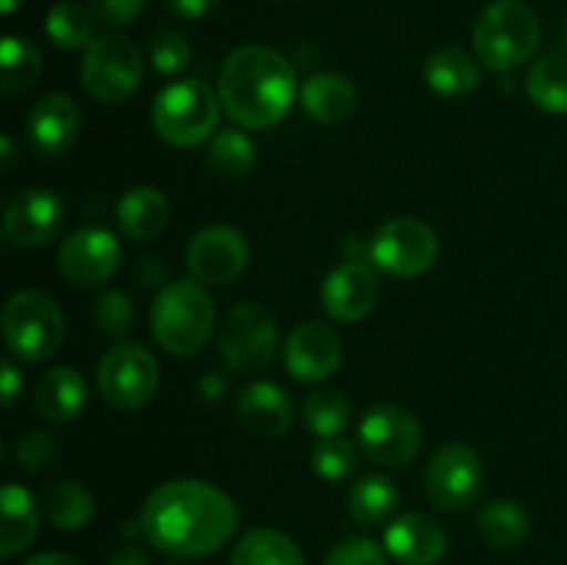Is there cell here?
<instances>
[{
    "label": "cell",
    "instance_id": "obj_26",
    "mask_svg": "<svg viewBox=\"0 0 567 565\" xmlns=\"http://www.w3.org/2000/svg\"><path fill=\"white\" fill-rule=\"evenodd\" d=\"M230 565H308L297 543L282 532L258 526L244 532L230 554Z\"/></svg>",
    "mask_w": 567,
    "mask_h": 565
},
{
    "label": "cell",
    "instance_id": "obj_30",
    "mask_svg": "<svg viewBox=\"0 0 567 565\" xmlns=\"http://www.w3.org/2000/svg\"><path fill=\"white\" fill-rule=\"evenodd\" d=\"M42 53L37 44L25 37H6L0 44V70H3L6 94H17L31 89L42 78Z\"/></svg>",
    "mask_w": 567,
    "mask_h": 565
},
{
    "label": "cell",
    "instance_id": "obj_43",
    "mask_svg": "<svg viewBox=\"0 0 567 565\" xmlns=\"http://www.w3.org/2000/svg\"><path fill=\"white\" fill-rule=\"evenodd\" d=\"M109 565H147V557H144L142 548L136 546H125L109 559Z\"/></svg>",
    "mask_w": 567,
    "mask_h": 565
},
{
    "label": "cell",
    "instance_id": "obj_4",
    "mask_svg": "<svg viewBox=\"0 0 567 565\" xmlns=\"http://www.w3.org/2000/svg\"><path fill=\"white\" fill-rule=\"evenodd\" d=\"M540 20L524 0H493L474 22V48L487 70L509 72L540 44Z\"/></svg>",
    "mask_w": 567,
    "mask_h": 565
},
{
    "label": "cell",
    "instance_id": "obj_49",
    "mask_svg": "<svg viewBox=\"0 0 567 565\" xmlns=\"http://www.w3.org/2000/svg\"><path fill=\"white\" fill-rule=\"evenodd\" d=\"M565 42H567V22H565Z\"/></svg>",
    "mask_w": 567,
    "mask_h": 565
},
{
    "label": "cell",
    "instance_id": "obj_22",
    "mask_svg": "<svg viewBox=\"0 0 567 565\" xmlns=\"http://www.w3.org/2000/svg\"><path fill=\"white\" fill-rule=\"evenodd\" d=\"M33 402L44 419L53 424H64L86 408V380L72 366H55L39 377Z\"/></svg>",
    "mask_w": 567,
    "mask_h": 565
},
{
    "label": "cell",
    "instance_id": "obj_25",
    "mask_svg": "<svg viewBox=\"0 0 567 565\" xmlns=\"http://www.w3.org/2000/svg\"><path fill=\"white\" fill-rule=\"evenodd\" d=\"M424 78L432 92L443 94V97H463L480 86L482 70L465 50L446 44V48L430 53L424 64Z\"/></svg>",
    "mask_w": 567,
    "mask_h": 565
},
{
    "label": "cell",
    "instance_id": "obj_17",
    "mask_svg": "<svg viewBox=\"0 0 567 565\" xmlns=\"http://www.w3.org/2000/svg\"><path fill=\"white\" fill-rule=\"evenodd\" d=\"M380 297L377 275L363 260H347L327 275L321 305L338 321H360L371 314Z\"/></svg>",
    "mask_w": 567,
    "mask_h": 565
},
{
    "label": "cell",
    "instance_id": "obj_47",
    "mask_svg": "<svg viewBox=\"0 0 567 565\" xmlns=\"http://www.w3.org/2000/svg\"><path fill=\"white\" fill-rule=\"evenodd\" d=\"M0 153H3V166L6 170H9L11 166V158H14V144H11V138L9 136H3V142H0Z\"/></svg>",
    "mask_w": 567,
    "mask_h": 565
},
{
    "label": "cell",
    "instance_id": "obj_9",
    "mask_svg": "<svg viewBox=\"0 0 567 565\" xmlns=\"http://www.w3.org/2000/svg\"><path fill=\"white\" fill-rule=\"evenodd\" d=\"M358 441L365 458L377 465L402 469L419 458L424 432L419 419L402 404H377L360 419Z\"/></svg>",
    "mask_w": 567,
    "mask_h": 565
},
{
    "label": "cell",
    "instance_id": "obj_2",
    "mask_svg": "<svg viewBox=\"0 0 567 565\" xmlns=\"http://www.w3.org/2000/svg\"><path fill=\"white\" fill-rule=\"evenodd\" d=\"M297 75L286 55L266 44H241L219 72V100L236 125L271 127L291 111Z\"/></svg>",
    "mask_w": 567,
    "mask_h": 565
},
{
    "label": "cell",
    "instance_id": "obj_24",
    "mask_svg": "<svg viewBox=\"0 0 567 565\" xmlns=\"http://www.w3.org/2000/svg\"><path fill=\"white\" fill-rule=\"evenodd\" d=\"M0 510H3V532H0V554L14 557L25 552L39 532V504L28 487L9 485L0 496Z\"/></svg>",
    "mask_w": 567,
    "mask_h": 565
},
{
    "label": "cell",
    "instance_id": "obj_15",
    "mask_svg": "<svg viewBox=\"0 0 567 565\" xmlns=\"http://www.w3.org/2000/svg\"><path fill=\"white\" fill-rule=\"evenodd\" d=\"M66 222L61 197L50 188H25L6 205L3 230L17 247H42L53 242Z\"/></svg>",
    "mask_w": 567,
    "mask_h": 565
},
{
    "label": "cell",
    "instance_id": "obj_7",
    "mask_svg": "<svg viewBox=\"0 0 567 565\" xmlns=\"http://www.w3.org/2000/svg\"><path fill=\"white\" fill-rule=\"evenodd\" d=\"M277 338V319L266 305L238 302L221 319L216 347L227 369L255 374L275 360Z\"/></svg>",
    "mask_w": 567,
    "mask_h": 565
},
{
    "label": "cell",
    "instance_id": "obj_21",
    "mask_svg": "<svg viewBox=\"0 0 567 565\" xmlns=\"http://www.w3.org/2000/svg\"><path fill=\"white\" fill-rule=\"evenodd\" d=\"M299 100H302L305 114L319 125H341L354 114L358 92L349 78L338 75V72H319L305 81Z\"/></svg>",
    "mask_w": 567,
    "mask_h": 565
},
{
    "label": "cell",
    "instance_id": "obj_45",
    "mask_svg": "<svg viewBox=\"0 0 567 565\" xmlns=\"http://www.w3.org/2000/svg\"><path fill=\"white\" fill-rule=\"evenodd\" d=\"M138 271H142L144 286H155L158 280H164V266H161L155 258H142V266H138Z\"/></svg>",
    "mask_w": 567,
    "mask_h": 565
},
{
    "label": "cell",
    "instance_id": "obj_23",
    "mask_svg": "<svg viewBox=\"0 0 567 565\" xmlns=\"http://www.w3.org/2000/svg\"><path fill=\"white\" fill-rule=\"evenodd\" d=\"M116 222L133 242H153L169 225V203L158 188L136 186L116 203Z\"/></svg>",
    "mask_w": 567,
    "mask_h": 565
},
{
    "label": "cell",
    "instance_id": "obj_20",
    "mask_svg": "<svg viewBox=\"0 0 567 565\" xmlns=\"http://www.w3.org/2000/svg\"><path fill=\"white\" fill-rule=\"evenodd\" d=\"M236 415L255 438H280L293 421V404L275 382H249L236 402Z\"/></svg>",
    "mask_w": 567,
    "mask_h": 565
},
{
    "label": "cell",
    "instance_id": "obj_10",
    "mask_svg": "<svg viewBox=\"0 0 567 565\" xmlns=\"http://www.w3.org/2000/svg\"><path fill=\"white\" fill-rule=\"evenodd\" d=\"M371 260L393 277H419L437 260V236L415 216H396L374 233Z\"/></svg>",
    "mask_w": 567,
    "mask_h": 565
},
{
    "label": "cell",
    "instance_id": "obj_40",
    "mask_svg": "<svg viewBox=\"0 0 567 565\" xmlns=\"http://www.w3.org/2000/svg\"><path fill=\"white\" fill-rule=\"evenodd\" d=\"M147 0H86V9L92 11L94 22L105 28H122L142 14Z\"/></svg>",
    "mask_w": 567,
    "mask_h": 565
},
{
    "label": "cell",
    "instance_id": "obj_18",
    "mask_svg": "<svg viewBox=\"0 0 567 565\" xmlns=\"http://www.w3.org/2000/svg\"><path fill=\"white\" fill-rule=\"evenodd\" d=\"M81 127V111L66 94H44L28 114V138L42 155H61L72 147Z\"/></svg>",
    "mask_w": 567,
    "mask_h": 565
},
{
    "label": "cell",
    "instance_id": "obj_31",
    "mask_svg": "<svg viewBox=\"0 0 567 565\" xmlns=\"http://www.w3.org/2000/svg\"><path fill=\"white\" fill-rule=\"evenodd\" d=\"M399 491L388 476L369 474L358 480L349 491V510L363 526H377L396 510Z\"/></svg>",
    "mask_w": 567,
    "mask_h": 565
},
{
    "label": "cell",
    "instance_id": "obj_38",
    "mask_svg": "<svg viewBox=\"0 0 567 565\" xmlns=\"http://www.w3.org/2000/svg\"><path fill=\"white\" fill-rule=\"evenodd\" d=\"M14 454H17V463H20L22 469L42 471L55 460V454H59V443H55V438L50 435V432L31 430L17 441Z\"/></svg>",
    "mask_w": 567,
    "mask_h": 565
},
{
    "label": "cell",
    "instance_id": "obj_28",
    "mask_svg": "<svg viewBox=\"0 0 567 565\" xmlns=\"http://www.w3.org/2000/svg\"><path fill=\"white\" fill-rule=\"evenodd\" d=\"M482 537L496 548H513L529 535V515L515 499H493L476 515Z\"/></svg>",
    "mask_w": 567,
    "mask_h": 565
},
{
    "label": "cell",
    "instance_id": "obj_1",
    "mask_svg": "<svg viewBox=\"0 0 567 565\" xmlns=\"http://www.w3.org/2000/svg\"><path fill=\"white\" fill-rule=\"evenodd\" d=\"M241 524V510L221 487L203 480H169L142 504L138 532L172 557H208Z\"/></svg>",
    "mask_w": 567,
    "mask_h": 565
},
{
    "label": "cell",
    "instance_id": "obj_6",
    "mask_svg": "<svg viewBox=\"0 0 567 565\" xmlns=\"http://www.w3.org/2000/svg\"><path fill=\"white\" fill-rule=\"evenodd\" d=\"M3 338L14 358L39 363L64 341V316L48 294L17 291L3 308Z\"/></svg>",
    "mask_w": 567,
    "mask_h": 565
},
{
    "label": "cell",
    "instance_id": "obj_13",
    "mask_svg": "<svg viewBox=\"0 0 567 565\" xmlns=\"http://www.w3.org/2000/svg\"><path fill=\"white\" fill-rule=\"evenodd\" d=\"M122 264V247L105 227H81L59 247V271L75 286H100Z\"/></svg>",
    "mask_w": 567,
    "mask_h": 565
},
{
    "label": "cell",
    "instance_id": "obj_48",
    "mask_svg": "<svg viewBox=\"0 0 567 565\" xmlns=\"http://www.w3.org/2000/svg\"><path fill=\"white\" fill-rule=\"evenodd\" d=\"M20 3L22 0H0V9H3V14H11V11H14Z\"/></svg>",
    "mask_w": 567,
    "mask_h": 565
},
{
    "label": "cell",
    "instance_id": "obj_12",
    "mask_svg": "<svg viewBox=\"0 0 567 565\" xmlns=\"http://www.w3.org/2000/svg\"><path fill=\"white\" fill-rule=\"evenodd\" d=\"M424 482L435 507L460 513L480 499L482 485H485V465L471 446L449 443L432 454Z\"/></svg>",
    "mask_w": 567,
    "mask_h": 565
},
{
    "label": "cell",
    "instance_id": "obj_36",
    "mask_svg": "<svg viewBox=\"0 0 567 565\" xmlns=\"http://www.w3.org/2000/svg\"><path fill=\"white\" fill-rule=\"evenodd\" d=\"M150 64L161 75H177V72L192 64V44L183 33L172 31V28H161L150 39Z\"/></svg>",
    "mask_w": 567,
    "mask_h": 565
},
{
    "label": "cell",
    "instance_id": "obj_37",
    "mask_svg": "<svg viewBox=\"0 0 567 565\" xmlns=\"http://www.w3.org/2000/svg\"><path fill=\"white\" fill-rule=\"evenodd\" d=\"M94 321H97L100 330L111 338L127 336L133 325V305L127 299V294L122 291H105L103 297L94 305Z\"/></svg>",
    "mask_w": 567,
    "mask_h": 565
},
{
    "label": "cell",
    "instance_id": "obj_42",
    "mask_svg": "<svg viewBox=\"0 0 567 565\" xmlns=\"http://www.w3.org/2000/svg\"><path fill=\"white\" fill-rule=\"evenodd\" d=\"M221 0H166L172 14L183 17V20H203L210 11H216Z\"/></svg>",
    "mask_w": 567,
    "mask_h": 565
},
{
    "label": "cell",
    "instance_id": "obj_14",
    "mask_svg": "<svg viewBox=\"0 0 567 565\" xmlns=\"http://www.w3.org/2000/svg\"><path fill=\"white\" fill-rule=\"evenodd\" d=\"M188 271L199 282L225 286L233 282L249 264V244L244 233L227 225H210L192 238L186 253Z\"/></svg>",
    "mask_w": 567,
    "mask_h": 565
},
{
    "label": "cell",
    "instance_id": "obj_33",
    "mask_svg": "<svg viewBox=\"0 0 567 565\" xmlns=\"http://www.w3.org/2000/svg\"><path fill=\"white\" fill-rule=\"evenodd\" d=\"M349 415H352V408H349V399L343 397L336 388H319V391H310L305 397L302 404V419L305 427L310 432H316L319 438L324 435H341L343 427L349 424Z\"/></svg>",
    "mask_w": 567,
    "mask_h": 565
},
{
    "label": "cell",
    "instance_id": "obj_46",
    "mask_svg": "<svg viewBox=\"0 0 567 565\" xmlns=\"http://www.w3.org/2000/svg\"><path fill=\"white\" fill-rule=\"evenodd\" d=\"M225 388H227V382L221 380L219 374H208V377H203V382H199V391H203L208 399H216L221 391H225Z\"/></svg>",
    "mask_w": 567,
    "mask_h": 565
},
{
    "label": "cell",
    "instance_id": "obj_27",
    "mask_svg": "<svg viewBox=\"0 0 567 565\" xmlns=\"http://www.w3.org/2000/svg\"><path fill=\"white\" fill-rule=\"evenodd\" d=\"M44 515L61 532H75L92 521L94 499L89 487L75 480H55L44 491Z\"/></svg>",
    "mask_w": 567,
    "mask_h": 565
},
{
    "label": "cell",
    "instance_id": "obj_11",
    "mask_svg": "<svg viewBox=\"0 0 567 565\" xmlns=\"http://www.w3.org/2000/svg\"><path fill=\"white\" fill-rule=\"evenodd\" d=\"M97 386L109 404L136 410L158 391V363L142 343H120L100 360Z\"/></svg>",
    "mask_w": 567,
    "mask_h": 565
},
{
    "label": "cell",
    "instance_id": "obj_44",
    "mask_svg": "<svg viewBox=\"0 0 567 565\" xmlns=\"http://www.w3.org/2000/svg\"><path fill=\"white\" fill-rule=\"evenodd\" d=\"M22 565H83L81 559L70 557V554H59V552H50V554H37V557L25 559Z\"/></svg>",
    "mask_w": 567,
    "mask_h": 565
},
{
    "label": "cell",
    "instance_id": "obj_8",
    "mask_svg": "<svg viewBox=\"0 0 567 565\" xmlns=\"http://www.w3.org/2000/svg\"><path fill=\"white\" fill-rule=\"evenodd\" d=\"M142 75V50L122 33H105V37L94 39L83 53L81 81L86 92L100 103H125L138 89Z\"/></svg>",
    "mask_w": 567,
    "mask_h": 565
},
{
    "label": "cell",
    "instance_id": "obj_5",
    "mask_svg": "<svg viewBox=\"0 0 567 565\" xmlns=\"http://www.w3.org/2000/svg\"><path fill=\"white\" fill-rule=\"evenodd\" d=\"M219 103L214 89L203 81H177L161 89L153 103V127L166 144L194 147L214 133L219 122Z\"/></svg>",
    "mask_w": 567,
    "mask_h": 565
},
{
    "label": "cell",
    "instance_id": "obj_16",
    "mask_svg": "<svg viewBox=\"0 0 567 565\" xmlns=\"http://www.w3.org/2000/svg\"><path fill=\"white\" fill-rule=\"evenodd\" d=\"M341 358V338L321 321H305L293 327L286 341V369L302 382H321L336 374Z\"/></svg>",
    "mask_w": 567,
    "mask_h": 565
},
{
    "label": "cell",
    "instance_id": "obj_19",
    "mask_svg": "<svg viewBox=\"0 0 567 565\" xmlns=\"http://www.w3.org/2000/svg\"><path fill=\"white\" fill-rule=\"evenodd\" d=\"M385 548L402 565H435L446 554V532L424 513H404L385 530Z\"/></svg>",
    "mask_w": 567,
    "mask_h": 565
},
{
    "label": "cell",
    "instance_id": "obj_29",
    "mask_svg": "<svg viewBox=\"0 0 567 565\" xmlns=\"http://www.w3.org/2000/svg\"><path fill=\"white\" fill-rule=\"evenodd\" d=\"M526 92L535 100L537 109L548 114H565L567 111V55L546 53L532 64L526 75Z\"/></svg>",
    "mask_w": 567,
    "mask_h": 565
},
{
    "label": "cell",
    "instance_id": "obj_35",
    "mask_svg": "<svg viewBox=\"0 0 567 565\" xmlns=\"http://www.w3.org/2000/svg\"><path fill=\"white\" fill-rule=\"evenodd\" d=\"M310 465L321 480H347L358 465V449L343 435H324L310 446Z\"/></svg>",
    "mask_w": 567,
    "mask_h": 565
},
{
    "label": "cell",
    "instance_id": "obj_41",
    "mask_svg": "<svg viewBox=\"0 0 567 565\" xmlns=\"http://www.w3.org/2000/svg\"><path fill=\"white\" fill-rule=\"evenodd\" d=\"M20 391L22 374L17 371V366L11 363V360H3V363H0V402H3V408H11L14 399L20 397Z\"/></svg>",
    "mask_w": 567,
    "mask_h": 565
},
{
    "label": "cell",
    "instance_id": "obj_32",
    "mask_svg": "<svg viewBox=\"0 0 567 565\" xmlns=\"http://www.w3.org/2000/svg\"><path fill=\"white\" fill-rule=\"evenodd\" d=\"M44 28L48 37L53 39L55 48L61 50H78L89 48L94 42V17L86 6L75 3V0H61L44 17Z\"/></svg>",
    "mask_w": 567,
    "mask_h": 565
},
{
    "label": "cell",
    "instance_id": "obj_39",
    "mask_svg": "<svg viewBox=\"0 0 567 565\" xmlns=\"http://www.w3.org/2000/svg\"><path fill=\"white\" fill-rule=\"evenodd\" d=\"M324 565H388L385 552L371 537H347L324 557Z\"/></svg>",
    "mask_w": 567,
    "mask_h": 565
},
{
    "label": "cell",
    "instance_id": "obj_3",
    "mask_svg": "<svg viewBox=\"0 0 567 565\" xmlns=\"http://www.w3.org/2000/svg\"><path fill=\"white\" fill-rule=\"evenodd\" d=\"M214 321V299L197 280L166 282L150 314L153 338L161 349L177 358L197 355L208 343Z\"/></svg>",
    "mask_w": 567,
    "mask_h": 565
},
{
    "label": "cell",
    "instance_id": "obj_34",
    "mask_svg": "<svg viewBox=\"0 0 567 565\" xmlns=\"http://www.w3.org/2000/svg\"><path fill=\"white\" fill-rule=\"evenodd\" d=\"M208 161L219 175L244 177L255 166V144L241 131H219L210 142Z\"/></svg>",
    "mask_w": 567,
    "mask_h": 565
}]
</instances>
